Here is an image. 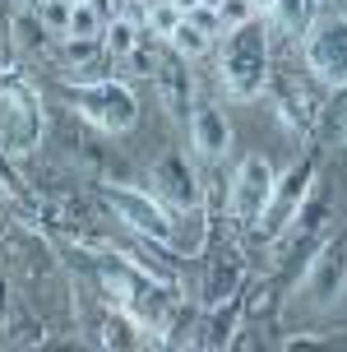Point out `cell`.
<instances>
[{
    "label": "cell",
    "instance_id": "cell-1",
    "mask_svg": "<svg viewBox=\"0 0 347 352\" xmlns=\"http://www.w3.org/2000/svg\"><path fill=\"white\" fill-rule=\"evenodd\" d=\"M269 47H273V28H269L264 14H250L245 23H236V28L223 33V47H218V79H223L232 102H255V98L269 93V79H273Z\"/></svg>",
    "mask_w": 347,
    "mask_h": 352
},
{
    "label": "cell",
    "instance_id": "cell-2",
    "mask_svg": "<svg viewBox=\"0 0 347 352\" xmlns=\"http://www.w3.org/2000/svg\"><path fill=\"white\" fill-rule=\"evenodd\" d=\"M69 107H74V116L88 125V130H98L107 140H121L139 125V93L130 79H88V84H74L69 93Z\"/></svg>",
    "mask_w": 347,
    "mask_h": 352
},
{
    "label": "cell",
    "instance_id": "cell-3",
    "mask_svg": "<svg viewBox=\"0 0 347 352\" xmlns=\"http://www.w3.org/2000/svg\"><path fill=\"white\" fill-rule=\"evenodd\" d=\"M47 144V107L28 79H0V148L10 158H33Z\"/></svg>",
    "mask_w": 347,
    "mask_h": 352
},
{
    "label": "cell",
    "instance_id": "cell-4",
    "mask_svg": "<svg viewBox=\"0 0 347 352\" xmlns=\"http://www.w3.org/2000/svg\"><path fill=\"white\" fill-rule=\"evenodd\" d=\"M301 65L320 88H343L347 84V14H320L311 33L301 37Z\"/></svg>",
    "mask_w": 347,
    "mask_h": 352
},
{
    "label": "cell",
    "instance_id": "cell-5",
    "mask_svg": "<svg viewBox=\"0 0 347 352\" xmlns=\"http://www.w3.org/2000/svg\"><path fill=\"white\" fill-rule=\"evenodd\" d=\"M273 186H278V167L264 153H245L232 172V186H227V213L236 228H260L264 209L273 199Z\"/></svg>",
    "mask_w": 347,
    "mask_h": 352
},
{
    "label": "cell",
    "instance_id": "cell-6",
    "mask_svg": "<svg viewBox=\"0 0 347 352\" xmlns=\"http://www.w3.org/2000/svg\"><path fill=\"white\" fill-rule=\"evenodd\" d=\"M301 297L311 301V311H333V306L347 297V241L343 236L320 241V250L306 260Z\"/></svg>",
    "mask_w": 347,
    "mask_h": 352
},
{
    "label": "cell",
    "instance_id": "cell-7",
    "mask_svg": "<svg viewBox=\"0 0 347 352\" xmlns=\"http://www.w3.org/2000/svg\"><path fill=\"white\" fill-rule=\"evenodd\" d=\"M153 176V195L172 209H204V181H199V167H194V153L186 148H162L148 167Z\"/></svg>",
    "mask_w": 347,
    "mask_h": 352
},
{
    "label": "cell",
    "instance_id": "cell-8",
    "mask_svg": "<svg viewBox=\"0 0 347 352\" xmlns=\"http://www.w3.org/2000/svg\"><path fill=\"white\" fill-rule=\"evenodd\" d=\"M186 140H190L194 162L218 167L232 153V116H227V107L213 102V98H194L190 116H186Z\"/></svg>",
    "mask_w": 347,
    "mask_h": 352
},
{
    "label": "cell",
    "instance_id": "cell-9",
    "mask_svg": "<svg viewBox=\"0 0 347 352\" xmlns=\"http://www.w3.org/2000/svg\"><path fill=\"white\" fill-rule=\"evenodd\" d=\"M311 190H315V167L311 162H296L287 176H278L273 199H269V209H264L260 228L269 232V236H282V232L296 223V213L311 204Z\"/></svg>",
    "mask_w": 347,
    "mask_h": 352
},
{
    "label": "cell",
    "instance_id": "cell-10",
    "mask_svg": "<svg viewBox=\"0 0 347 352\" xmlns=\"http://www.w3.org/2000/svg\"><path fill=\"white\" fill-rule=\"evenodd\" d=\"M269 88H273V116H278V125H282L292 140H306V135L320 130L324 107L311 98V88L301 84V79H278V74H273Z\"/></svg>",
    "mask_w": 347,
    "mask_h": 352
},
{
    "label": "cell",
    "instance_id": "cell-11",
    "mask_svg": "<svg viewBox=\"0 0 347 352\" xmlns=\"http://www.w3.org/2000/svg\"><path fill=\"white\" fill-rule=\"evenodd\" d=\"M153 84H157V102H162V111L172 116V121H186L190 116V107H194V60H186V56H176L172 47L162 52V65H157L153 74Z\"/></svg>",
    "mask_w": 347,
    "mask_h": 352
},
{
    "label": "cell",
    "instance_id": "cell-12",
    "mask_svg": "<svg viewBox=\"0 0 347 352\" xmlns=\"http://www.w3.org/2000/svg\"><path fill=\"white\" fill-rule=\"evenodd\" d=\"M320 14H324V0H273V19H269V28L292 33V37H306Z\"/></svg>",
    "mask_w": 347,
    "mask_h": 352
},
{
    "label": "cell",
    "instance_id": "cell-13",
    "mask_svg": "<svg viewBox=\"0 0 347 352\" xmlns=\"http://www.w3.org/2000/svg\"><path fill=\"white\" fill-rule=\"evenodd\" d=\"M139 42H144V23L139 19H130L125 10H116V14L107 19V28H102V56L107 60H125Z\"/></svg>",
    "mask_w": 347,
    "mask_h": 352
},
{
    "label": "cell",
    "instance_id": "cell-14",
    "mask_svg": "<svg viewBox=\"0 0 347 352\" xmlns=\"http://www.w3.org/2000/svg\"><path fill=\"white\" fill-rule=\"evenodd\" d=\"M167 47H172L176 56H186V60H199V56L213 47V37H208L190 14H181V23H176L172 33H167Z\"/></svg>",
    "mask_w": 347,
    "mask_h": 352
},
{
    "label": "cell",
    "instance_id": "cell-15",
    "mask_svg": "<svg viewBox=\"0 0 347 352\" xmlns=\"http://www.w3.org/2000/svg\"><path fill=\"white\" fill-rule=\"evenodd\" d=\"M162 52H167V47H157V52H153V47H144V42H139L135 52H130V56L121 60L125 74H135V79H153L157 65H162Z\"/></svg>",
    "mask_w": 347,
    "mask_h": 352
},
{
    "label": "cell",
    "instance_id": "cell-16",
    "mask_svg": "<svg viewBox=\"0 0 347 352\" xmlns=\"http://www.w3.org/2000/svg\"><path fill=\"white\" fill-rule=\"evenodd\" d=\"M324 121H329L333 130H343V135H347V84L333 88V102L324 107Z\"/></svg>",
    "mask_w": 347,
    "mask_h": 352
},
{
    "label": "cell",
    "instance_id": "cell-17",
    "mask_svg": "<svg viewBox=\"0 0 347 352\" xmlns=\"http://www.w3.org/2000/svg\"><path fill=\"white\" fill-rule=\"evenodd\" d=\"M250 10L255 14H273V0H250Z\"/></svg>",
    "mask_w": 347,
    "mask_h": 352
}]
</instances>
